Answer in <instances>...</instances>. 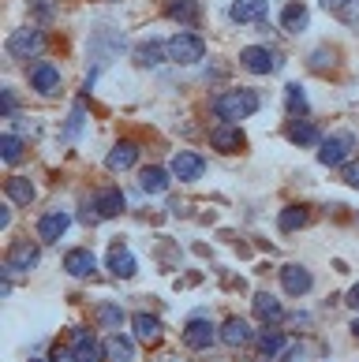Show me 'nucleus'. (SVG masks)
Wrapping results in <instances>:
<instances>
[{"mask_svg": "<svg viewBox=\"0 0 359 362\" xmlns=\"http://www.w3.org/2000/svg\"><path fill=\"white\" fill-rule=\"evenodd\" d=\"M214 112L224 124H239V119L258 112V93L255 90H224L214 98Z\"/></svg>", "mask_w": 359, "mask_h": 362, "instance_id": "nucleus-1", "label": "nucleus"}, {"mask_svg": "<svg viewBox=\"0 0 359 362\" xmlns=\"http://www.w3.org/2000/svg\"><path fill=\"white\" fill-rule=\"evenodd\" d=\"M169 57L172 64H198L206 57V42L198 34H176L169 42Z\"/></svg>", "mask_w": 359, "mask_h": 362, "instance_id": "nucleus-2", "label": "nucleus"}, {"mask_svg": "<svg viewBox=\"0 0 359 362\" xmlns=\"http://www.w3.org/2000/svg\"><path fill=\"white\" fill-rule=\"evenodd\" d=\"M355 150V139L348 135V131H337L334 139H326L322 142V150H318V160H322L326 168H334V165H348V153Z\"/></svg>", "mask_w": 359, "mask_h": 362, "instance_id": "nucleus-3", "label": "nucleus"}, {"mask_svg": "<svg viewBox=\"0 0 359 362\" xmlns=\"http://www.w3.org/2000/svg\"><path fill=\"white\" fill-rule=\"evenodd\" d=\"M42 49H45V34L42 30H16L8 37V52L16 60H34Z\"/></svg>", "mask_w": 359, "mask_h": 362, "instance_id": "nucleus-4", "label": "nucleus"}, {"mask_svg": "<svg viewBox=\"0 0 359 362\" xmlns=\"http://www.w3.org/2000/svg\"><path fill=\"white\" fill-rule=\"evenodd\" d=\"M72 351H75V362H101L105 355H109V351H105V344L94 337V332H86V329H75L72 332Z\"/></svg>", "mask_w": 359, "mask_h": 362, "instance_id": "nucleus-5", "label": "nucleus"}, {"mask_svg": "<svg viewBox=\"0 0 359 362\" xmlns=\"http://www.w3.org/2000/svg\"><path fill=\"white\" fill-rule=\"evenodd\" d=\"M8 269L11 273H34V265L42 262V254H38V247L34 243H26V239H19V243H11V250H8Z\"/></svg>", "mask_w": 359, "mask_h": 362, "instance_id": "nucleus-6", "label": "nucleus"}, {"mask_svg": "<svg viewBox=\"0 0 359 362\" xmlns=\"http://www.w3.org/2000/svg\"><path fill=\"white\" fill-rule=\"evenodd\" d=\"M244 68L247 71H255V75H270V71H277L281 68V57L277 52H270V49H262V45H251V49H244Z\"/></svg>", "mask_w": 359, "mask_h": 362, "instance_id": "nucleus-7", "label": "nucleus"}, {"mask_svg": "<svg viewBox=\"0 0 359 362\" xmlns=\"http://www.w3.org/2000/svg\"><path fill=\"white\" fill-rule=\"evenodd\" d=\"M210 142H214L217 153H236L244 150V131H239V124H217L210 131Z\"/></svg>", "mask_w": 359, "mask_h": 362, "instance_id": "nucleus-8", "label": "nucleus"}, {"mask_svg": "<svg viewBox=\"0 0 359 362\" xmlns=\"http://www.w3.org/2000/svg\"><path fill=\"white\" fill-rule=\"evenodd\" d=\"M203 172H206V160L198 157V153H191V150H183V153L172 157V176L183 180V183H195Z\"/></svg>", "mask_w": 359, "mask_h": 362, "instance_id": "nucleus-9", "label": "nucleus"}, {"mask_svg": "<svg viewBox=\"0 0 359 362\" xmlns=\"http://www.w3.org/2000/svg\"><path fill=\"white\" fill-rule=\"evenodd\" d=\"M214 325H210V321H203V317H191L188 325H183V344L191 347V351H203V347H210L214 344Z\"/></svg>", "mask_w": 359, "mask_h": 362, "instance_id": "nucleus-10", "label": "nucleus"}, {"mask_svg": "<svg viewBox=\"0 0 359 362\" xmlns=\"http://www.w3.org/2000/svg\"><path fill=\"white\" fill-rule=\"evenodd\" d=\"M94 269H98V258H94V250H68L64 254V273H72V276H94Z\"/></svg>", "mask_w": 359, "mask_h": 362, "instance_id": "nucleus-11", "label": "nucleus"}, {"mask_svg": "<svg viewBox=\"0 0 359 362\" xmlns=\"http://www.w3.org/2000/svg\"><path fill=\"white\" fill-rule=\"evenodd\" d=\"M68 224H72V217L64 209H52V213H45L42 221H38V235H42V243H57V239L68 232Z\"/></svg>", "mask_w": 359, "mask_h": 362, "instance_id": "nucleus-12", "label": "nucleus"}, {"mask_svg": "<svg viewBox=\"0 0 359 362\" xmlns=\"http://www.w3.org/2000/svg\"><path fill=\"white\" fill-rule=\"evenodd\" d=\"M30 86L38 93H52L60 86V68L57 64H45V60H38L34 68H30Z\"/></svg>", "mask_w": 359, "mask_h": 362, "instance_id": "nucleus-13", "label": "nucleus"}, {"mask_svg": "<svg viewBox=\"0 0 359 362\" xmlns=\"http://www.w3.org/2000/svg\"><path fill=\"white\" fill-rule=\"evenodd\" d=\"M94 213L98 217H120V213H124V191L101 187V191L94 194Z\"/></svg>", "mask_w": 359, "mask_h": 362, "instance_id": "nucleus-14", "label": "nucleus"}, {"mask_svg": "<svg viewBox=\"0 0 359 362\" xmlns=\"http://www.w3.org/2000/svg\"><path fill=\"white\" fill-rule=\"evenodd\" d=\"M105 265H109V273L113 276H135V258H131V250L124 243H113L109 247V258H105Z\"/></svg>", "mask_w": 359, "mask_h": 362, "instance_id": "nucleus-15", "label": "nucleus"}, {"mask_svg": "<svg viewBox=\"0 0 359 362\" xmlns=\"http://www.w3.org/2000/svg\"><path fill=\"white\" fill-rule=\"evenodd\" d=\"M281 284H285L288 295H307L311 284H314V276L303 269V265H285V269H281Z\"/></svg>", "mask_w": 359, "mask_h": 362, "instance_id": "nucleus-16", "label": "nucleus"}, {"mask_svg": "<svg viewBox=\"0 0 359 362\" xmlns=\"http://www.w3.org/2000/svg\"><path fill=\"white\" fill-rule=\"evenodd\" d=\"M131 329H135V337L142 344H157V340L165 337V325L154 314H135V317H131Z\"/></svg>", "mask_w": 359, "mask_h": 362, "instance_id": "nucleus-17", "label": "nucleus"}, {"mask_svg": "<svg viewBox=\"0 0 359 362\" xmlns=\"http://www.w3.org/2000/svg\"><path fill=\"white\" fill-rule=\"evenodd\" d=\"M135 160H139V146H135V142H116L105 165H109V172H127Z\"/></svg>", "mask_w": 359, "mask_h": 362, "instance_id": "nucleus-18", "label": "nucleus"}, {"mask_svg": "<svg viewBox=\"0 0 359 362\" xmlns=\"http://www.w3.org/2000/svg\"><path fill=\"white\" fill-rule=\"evenodd\" d=\"M251 337H255V332H251V325L244 317H229L221 325V340L229 344V347H244V344H251Z\"/></svg>", "mask_w": 359, "mask_h": 362, "instance_id": "nucleus-19", "label": "nucleus"}, {"mask_svg": "<svg viewBox=\"0 0 359 362\" xmlns=\"http://www.w3.org/2000/svg\"><path fill=\"white\" fill-rule=\"evenodd\" d=\"M229 16L236 23H262L266 19V0H236L229 8Z\"/></svg>", "mask_w": 359, "mask_h": 362, "instance_id": "nucleus-20", "label": "nucleus"}, {"mask_svg": "<svg viewBox=\"0 0 359 362\" xmlns=\"http://www.w3.org/2000/svg\"><path fill=\"white\" fill-rule=\"evenodd\" d=\"M139 187H142L146 194H165V191H169V172H165L161 165H150V168H142Z\"/></svg>", "mask_w": 359, "mask_h": 362, "instance_id": "nucleus-21", "label": "nucleus"}, {"mask_svg": "<svg viewBox=\"0 0 359 362\" xmlns=\"http://www.w3.org/2000/svg\"><path fill=\"white\" fill-rule=\"evenodd\" d=\"M307 23H311V16H307V8H303V4H285L281 8V26L288 34H303V30H307Z\"/></svg>", "mask_w": 359, "mask_h": 362, "instance_id": "nucleus-22", "label": "nucleus"}, {"mask_svg": "<svg viewBox=\"0 0 359 362\" xmlns=\"http://www.w3.org/2000/svg\"><path fill=\"white\" fill-rule=\"evenodd\" d=\"M281 314H285V310H281V303H277L270 291H258V295H255V317H258V321L273 325V321H281Z\"/></svg>", "mask_w": 359, "mask_h": 362, "instance_id": "nucleus-23", "label": "nucleus"}, {"mask_svg": "<svg viewBox=\"0 0 359 362\" xmlns=\"http://www.w3.org/2000/svg\"><path fill=\"white\" fill-rule=\"evenodd\" d=\"M307 221H311V209L307 206H288V209H281V217H277L281 232H300Z\"/></svg>", "mask_w": 359, "mask_h": 362, "instance_id": "nucleus-24", "label": "nucleus"}, {"mask_svg": "<svg viewBox=\"0 0 359 362\" xmlns=\"http://www.w3.org/2000/svg\"><path fill=\"white\" fill-rule=\"evenodd\" d=\"M4 191H8V198H11L16 206H30V202H34V183H30V180H23V176L8 180V183H4Z\"/></svg>", "mask_w": 359, "mask_h": 362, "instance_id": "nucleus-25", "label": "nucleus"}, {"mask_svg": "<svg viewBox=\"0 0 359 362\" xmlns=\"http://www.w3.org/2000/svg\"><path fill=\"white\" fill-rule=\"evenodd\" d=\"M169 19H176V23H198V0H169Z\"/></svg>", "mask_w": 359, "mask_h": 362, "instance_id": "nucleus-26", "label": "nucleus"}, {"mask_svg": "<svg viewBox=\"0 0 359 362\" xmlns=\"http://www.w3.org/2000/svg\"><path fill=\"white\" fill-rule=\"evenodd\" d=\"M165 52H169V45H161V42H142L135 49V64H142V68H157Z\"/></svg>", "mask_w": 359, "mask_h": 362, "instance_id": "nucleus-27", "label": "nucleus"}, {"mask_svg": "<svg viewBox=\"0 0 359 362\" xmlns=\"http://www.w3.org/2000/svg\"><path fill=\"white\" fill-rule=\"evenodd\" d=\"M105 351H109L113 362H135V344H131L127 337H109V344H105Z\"/></svg>", "mask_w": 359, "mask_h": 362, "instance_id": "nucleus-28", "label": "nucleus"}, {"mask_svg": "<svg viewBox=\"0 0 359 362\" xmlns=\"http://www.w3.org/2000/svg\"><path fill=\"white\" fill-rule=\"evenodd\" d=\"M288 142H292V146H314V142H318V127L292 119V124H288Z\"/></svg>", "mask_w": 359, "mask_h": 362, "instance_id": "nucleus-29", "label": "nucleus"}, {"mask_svg": "<svg viewBox=\"0 0 359 362\" xmlns=\"http://www.w3.org/2000/svg\"><path fill=\"white\" fill-rule=\"evenodd\" d=\"M258 351L266 355V358H277L285 351V332H258Z\"/></svg>", "mask_w": 359, "mask_h": 362, "instance_id": "nucleus-30", "label": "nucleus"}, {"mask_svg": "<svg viewBox=\"0 0 359 362\" xmlns=\"http://www.w3.org/2000/svg\"><path fill=\"white\" fill-rule=\"evenodd\" d=\"M285 93H288V98H285L288 116H303V112H307V93H303V86H288Z\"/></svg>", "mask_w": 359, "mask_h": 362, "instance_id": "nucleus-31", "label": "nucleus"}, {"mask_svg": "<svg viewBox=\"0 0 359 362\" xmlns=\"http://www.w3.org/2000/svg\"><path fill=\"white\" fill-rule=\"evenodd\" d=\"M0 157H4L8 165H16V160L23 157V142L16 135H4V139H0Z\"/></svg>", "mask_w": 359, "mask_h": 362, "instance_id": "nucleus-32", "label": "nucleus"}, {"mask_svg": "<svg viewBox=\"0 0 359 362\" xmlns=\"http://www.w3.org/2000/svg\"><path fill=\"white\" fill-rule=\"evenodd\" d=\"M98 321H101V325H124V310L113 306V303H101L98 306Z\"/></svg>", "mask_w": 359, "mask_h": 362, "instance_id": "nucleus-33", "label": "nucleus"}, {"mask_svg": "<svg viewBox=\"0 0 359 362\" xmlns=\"http://www.w3.org/2000/svg\"><path fill=\"white\" fill-rule=\"evenodd\" d=\"M341 176H344V183H348V187H355V191H359V160H348Z\"/></svg>", "mask_w": 359, "mask_h": 362, "instance_id": "nucleus-34", "label": "nucleus"}, {"mask_svg": "<svg viewBox=\"0 0 359 362\" xmlns=\"http://www.w3.org/2000/svg\"><path fill=\"white\" fill-rule=\"evenodd\" d=\"M79 127H83V109L75 105V109H72V127H68V139H75V135H79Z\"/></svg>", "mask_w": 359, "mask_h": 362, "instance_id": "nucleus-35", "label": "nucleus"}, {"mask_svg": "<svg viewBox=\"0 0 359 362\" xmlns=\"http://www.w3.org/2000/svg\"><path fill=\"white\" fill-rule=\"evenodd\" d=\"M0 109H4V112H16V98H11V90L0 93Z\"/></svg>", "mask_w": 359, "mask_h": 362, "instance_id": "nucleus-36", "label": "nucleus"}, {"mask_svg": "<svg viewBox=\"0 0 359 362\" xmlns=\"http://www.w3.org/2000/svg\"><path fill=\"white\" fill-rule=\"evenodd\" d=\"M52 362H75V351H64V347H57V351H52Z\"/></svg>", "mask_w": 359, "mask_h": 362, "instance_id": "nucleus-37", "label": "nucleus"}, {"mask_svg": "<svg viewBox=\"0 0 359 362\" xmlns=\"http://www.w3.org/2000/svg\"><path fill=\"white\" fill-rule=\"evenodd\" d=\"M348 306H352V310H359V284L348 291Z\"/></svg>", "mask_w": 359, "mask_h": 362, "instance_id": "nucleus-38", "label": "nucleus"}, {"mask_svg": "<svg viewBox=\"0 0 359 362\" xmlns=\"http://www.w3.org/2000/svg\"><path fill=\"white\" fill-rule=\"evenodd\" d=\"M322 4H326L329 11H334V8H344V4H352V0H322Z\"/></svg>", "mask_w": 359, "mask_h": 362, "instance_id": "nucleus-39", "label": "nucleus"}, {"mask_svg": "<svg viewBox=\"0 0 359 362\" xmlns=\"http://www.w3.org/2000/svg\"><path fill=\"white\" fill-rule=\"evenodd\" d=\"M352 332H355V337H359V317H355V321H352Z\"/></svg>", "mask_w": 359, "mask_h": 362, "instance_id": "nucleus-40", "label": "nucleus"}, {"mask_svg": "<svg viewBox=\"0 0 359 362\" xmlns=\"http://www.w3.org/2000/svg\"><path fill=\"white\" fill-rule=\"evenodd\" d=\"M30 362H45V358H30Z\"/></svg>", "mask_w": 359, "mask_h": 362, "instance_id": "nucleus-41", "label": "nucleus"}]
</instances>
